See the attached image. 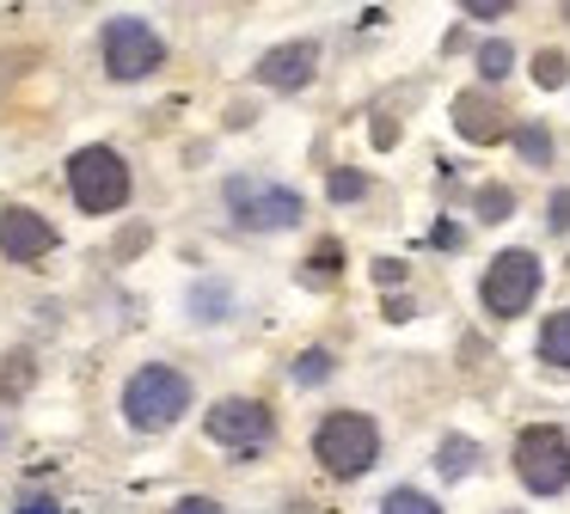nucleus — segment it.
<instances>
[{
	"mask_svg": "<svg viewBox=\"0 0 570 514\" xmlns=\"http://www.w3.org/2000/svg\"><path fill=\"white\" fill-rule=\"evenodd\" d=\"M509 208H515V190H509V184H484L479 190V220H509Z\"/></svg>",
	"mask_w": 570,
	"mask_h": 514,
	"instance_id": "a211bd4d",
	"label": "nucleus"
},
{
	"mask_svg": "<svg viewBox=\"0 0 570 514\" xmlns=\"http://www.w3.org/2000/svg\"><path fill=\"white\" fill-rule=\"evenodd\" d=\"M509 68H515V49H509L503 37H491V43L479 49V73H484V80H503Z\"/></svg>",
	"mask_w": 570,
	"mask_h": 514,
	"instance_id": "dca6fc26",
	"label": "nucleus"
},
{
	"mask_svg": "<svg viewBox=\"0 0 570 514\" xmlns=\"http://www.w3.org/2000/svg\"><path fill=\"white\" fill-rule=\"evenodd\" d=\"M313 453L332 477H362L374 459H381V428L362 411H332L320 428H313Z\"/></svg>",
	"mask_w": 570,
	"mask_h": 514,
	"instance_id": "f03ea898",
	"label": "nucleus"
},
{
	"mask_svg": "<svg viewBox=\"0 0 570 514\" xmlns=\"http://www.w3.org/2000/svg\"><path fill=\"white\" fill-rule=\"evenodd\" d=\"M466 19H503V7H484V0H466Z\"/></svg>",
	"mask_w": 570,
	"mask_h": 514,
	"instance_id": "bb28decb",
	"label": "nucleus"
},
{
	"mask_svg": "<svg viewBox=\"0 0 570 514\" xmlns=\"http://www.w3.org/2000/svg\"><path fill=\"white\" fill-rule=\"evenodd\" d=\"M325 190H332V202H356V196H368V178L362 171H332Z\"/></svg>",
	"mask_w": 570,
	"mask_h": 514,
	"instance_id": "aec40b11",
	"label": "nucleus"
},
{
	"mask_svg": "<svg viewBox=\"0 0 570 514\" xmlns=\"http://www.w3.org/2000/svg\"><path fill=\"white\" fill-rule=\"evenodd\" d=\"M533 294H540V257L533 251H497L491 257V269H484V281H479V300H484V313L491 318H521L533 306Z\"/></svg>",
	"mask_w": 570,
	"mask_h": 514,
	"instance_id": "423d86ee",
	"label": "nucleus"
},
{
	"mask_svg": "<svg viewBox=\"0 0 570 514\" xmlns=\"http://www.w3.org/2000/svg\"><path fill=\"white\" fill-rule=\"evenodd\" d=\"M185 411H190V379L178 374V367L148 362L124 379V423L136 428V435H160V428H173Z\"/></svg>",
	"mask_w": 570,
	"mask_h": 514,
	"instance_id": "f257e3e1",
	"label": "nucleus"
},
{
	"mask_svg": "<svg viewBox=\"0 0 570 514\" xmlns=\"http://www.w3.org/2000/svg\"><path fill=\"white\" fill-rule=\"evenodd\" d=\"M203 428H209V441H222V447H234V453H258V447H271L276 416L264 398H222L203 416Z\"/></svg>",
	"mask_w": 570,
	"mask_h": 514,
	"instance_id": "6e6552de",
	"label": "nucleus"
},
{
	"mask_svg": "<svg viewBox=\"0 0 570 514\" xmlns=\"http://www.w3.org/2000/svg\"><path fill=\"white\" fill-rule=\"evenodd\" d=\"M374 281H381V288H393V281H405V264H399V257H381V264H374Z\"/></svg>",
	"mask_w": 570,
	"mask_h": 514,
	"instance_id": "b1692460",
	"label": "nucleus"
},
{
	"mask_svg": "<svg viewBox=\"0 0 570 514\" xmlns=\"http://www.w3.org/2000/svg\"><path fill=\"white\" fill-rule=\"evenodd\" d=\"M190 306H197L203 318H227V288H215V281H203V288L190 294Z\"/></svg>",
	"mask_w": 570,
	"mask_h": 514,
	"instance_id": "412c9836",
	"label": "nucleus"
},
{
	"mask_svg": "<svg viewBox=\"0 0 570 514\" xmlns=\"http://www.w3.org/2000/svg\"><path fill=\"white\" fill-rule=\"evenodd\" d=\"M533 80H540L546 92H552V86H564V80H570V61L558 56V49H540V56H533Z\"/></svg>",
	"mask_w": 570,
	"mask_h": 514,
	"instance_id": "6ab92c4d",
	"label": "nucleus"
},
{
	"mask_svg": "<svg viewBox=\"0 0 570 514\" xmlns=\"http://www.w3.org/2000/svg\"><path fill=\"white\" fill-rule=\"evenodd\" d=\"M68 196H75L87 215H111L129 202V166L117 147H80L68 159Z\"/></svg>",
	"mask_w": 570,
	"mask_h": 514,
	"instance_id": "20e7f679",
	"label": "nucleus"
},
{
	"mask_svg": "<svg viewBox=\"0 0 570 514\" xmlns=\"http://www.w3.org/2000/svg\"><path fill=\"white\" fill-rule=\"evenodd\" d=\"M546 227L570 233V190H552V202H546Z\"/></svg>",
	"mask_w": 570,
	"mask_h": 514,
	"instance_id": "4be33fe9",
	"label": "nucleus"
},
{
	"mask_svg": "<svg viewBox=\"0 0 570 514\" xmlns=\"http://www.w3.org/2000/svg\"><path fill=\"white\" fill-rule=\"evenodd\" d=\"M173 514H227V508H222V502H209V496H185Z\"/></svg>",
	"mask_w": 570,
	"mask_h": 514,
	"instance_id": "393cba45",
	"label": "nucleus"
},
{
	"mask_svg": "<svg viewBox=\"0 0 570 514\" xmlns=\"http://www.w3.org/2000/svg\"><path fill=\"white\" fill-rule=\"evenodd\" d=\"M313 68H320V43H313V37H295V43H276L258 56V86H271V92H301V86L313 80Z\"/></svg>",
	"mask_w": 570,
	"mask_h": 514,
	"instance_id": "9d476101",
	"label": "nucleus"
},
{
	"mask_svg": "<svg viewBox=\"0 0 570 514\" xmlns=\"http://www.w3.org/2000/svg\"><path fill=\"white\" fill-rule=\"evenodd\" d=\"M222 202H227V215H234L239 227H252V233H283V227H295V220L307 215L301 190H288V184H276V178H227Z\"/></svg>",
	"mask_w": 570,
	"mask_h": 514,
	"instance_id": "7ed1b4c3",
	"label": "nucleus"
},
{
	"mask_svg": "<svg viewBox=\"0 0 570 514\" xmlns=\"http://www.w3.org/2000/svg\"><path fill=\"white\" fill-rule=\"evenodd\" d=\"M540 362L570 367V306H564V313H552V318L540 325Z\"/></svg>",
	"mask_w": 570,
	"mask_h": 514,
	"instance_id": "ddd939ff",
	"label": "nucleus"
},
{
	"mask_svg": "<svg viewBox=\"0 0 570 514\" xmlns=\"http://www.w3.org/2000/svg\"><path fill=\"white\" fill-rule=\"evenodd\" d=\"M160 61H166V43L148 19L117 12V19L105 24V73H111V80H148Z\"/></svg>",
	"mask_w": 570,
	"mask_h": 514,
	"instance_id": "0eeeda50",
	"label": "nucleus"
},
{
	"mask_svg": "<svg viewBox=\"0 0 570 514\" xmlns=\"http://www.w3.org/2000/svg\"><path fill=\"white\" fill-rule=\"evenodd\" d=\"M288 374H295V386H320V379H332V349H301Z\"/></svg>",
	"mask_w": 570,
	"mask_h": 514,
	"instance_id": "2eb2a0df",
	"label": "nucleus"
},
{
	"mask_svg": "<svg viewBox=\"0 0 570 514\" xmlns=\"http://www.w3.org/2000/svg\"><path fill=\"white\" fill-rule=\"evenodd\" d=\"M472 465H479V441L448 435L442 447H435V472H442V477H472Z\"/></svg>",
	"mask_w": 570,
	"mask_h": 514,
	"instance_id": "f8f14e48",
	"label": "nucleus"
},
{
	"mask_svg": "<svg viewBox=\"0 0 570 514\" xmlns=\"http://www.w3.org/2000/svg\"><path fill=\"white\" fill-rule=\"evenodd\" d=\"M381 514H442V502H430L423 490H393V496L381 502Z\"/></svg>",
	"mask_w": 570,
	"mask_h": 514,
	"instance_id": "f3484780",
	"label": "nucleus"
},
{
	"mask_svg": "<svg viewBox=\"0 0 570 514\" xmlns=\"http://www.w3.org/2000/svg\"><path fill=\"white\" fill-rule=\"evenodd\" d=\"M332 269H337V245H332V239H325V245H320V251H313V257H307V276H313V281H325V276H332Z\"/></svg>",
	"mask_w": 570,
	"mask_h": 514,
	"instance_id": "5701e85b",
	"label": "nucleus"
},
{
	"mask_svg": "<svg viewBox=\"0 0 570 514\" xmlns=\"http://www.w3.org/2000/svg\"><path fill=\"white\" fill-rule=\"evenodd\" d=\"M13 514H62V508H56V496H26Z\"/></svg>",
	"mask_w": 570,
	"mask_h": 514,
	"instance_id": "a878e982",
	"label": "nucleus"
},
{
	"mask_svg": "<svg viewBox=\"0 0 570 514\" xmlns=\"http://www.w3.org/2000/svg\"><path fill=\"white\" fill-rule=\"evenodd\" d=\"M454 129L466 135V141H497V135H503L509 122H503V105H497V98H484V92H460V98H454Z\"/></svg>",
	"mask_w": 570,
	"mask_h": 514,
	"instance_id": "9b49d317",
	"label": "nucleus"
},
{
	"mask_svg": "<svg viewBox=\"0 0 570 514\" xmlns=\"http://www.w3.org/2000/svg\"><path fill=\"white\" fill-rule=\"evenodd\" d=\"M515 154L528 159V166H546V159H552V135H546L540 122H521V129H515Z\"/></svg>",
	"mask_w": 570,
	"mask_h": 514,
	"instance_id": "4468645a",
	"label": "nucleus"
},
{
	"mask_svg": "<svg viewBox=\"0 0 570 514\" xmlns=\"http://www.w3.org/2000/svg\"><path fill=\"white\" fill-rule=\"evenodd\" d=\"M56 245V227L38 215V208H0V257L7 264H38L43 251Z\"/></svg>",
	"mask_w": 570,
	"mask_h": 514,
	"instance_id": "1a4fd4ad",
	"label": "nucleus"
},
{
	"mask_svg": "<svg viewBox=\"0 0 570 514\" xmlns=\"http://www.w3.org/2000/svg\"><path fill=\"white\" fill-rule=\"evenodd\" d=\"M515 477L533 496H558L570 490V435L552 423H533L515 435Z\"/></svg>",
	"mask_w": 570,
	"mask_h": 514,
	"instance_id": "39448f33",
	"label": "nucleus"
}]
</instances>
